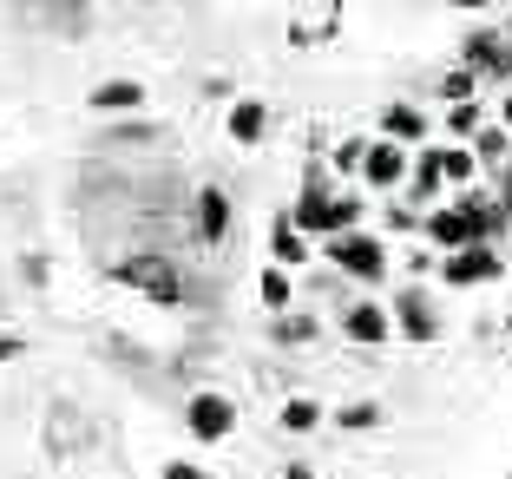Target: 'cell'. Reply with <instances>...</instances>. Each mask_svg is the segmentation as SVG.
Listing matches in <instances>:
<instances>
[{"instance_id":"6da1fadb","label":"cell","mask_w":512,"mask_h":479,"mask_svg":"<svg viewBox=\"0 0 512 479\" xmlns=\"http://www.w3.org/2000/svg\"><path fill=\"white\" fill-rule=\"evenodd\" d=\"M112 276H119L132 296H145L151 309H178V302H184V270L171 263L165 250H138V256H125Z\"/></svg>"},{"instance_id":"7a4b0ae2","label":"cell","mask_w":512,"mask_h":479,"mask_svg":"<svg viewBox=\"0 0 512 479\" xmlns=\"http://www.w3.org/2000/svg\"><path fill=\"white\" fill-rule=\"evenodd\" d=\"M322 256H329L342 276H355V283H381V276H388V243L368 237V230H342V237H322Z\"/></svg>"},{"instance_id":"3957f363","label":"cell","mask_w":512,"mask_h":479,"mask_svg":"<svg viewBox=\"0 0 512 479\" xmlns=\"http://www.w3.org/2000/svg\"><path fill=\"white\" fill-rule=\"evenodd\" d=\"M362 197L355 191H335L329 204H316V210H289V217H296V230L302 237H342V230H362Z\"/></svg>"},{"instance_id":"277c9868","label":"cell","mask_w":512,"mask_h":479,"mask_svg":"<svg viewBox=\"0 0 512 479\" xmlns=\"http://www.w3.org/2000/svg\"><path fill=\"white\" fill-rule=\"evenodd\" d=\"M460 66H473V73L493 79V86H506L512 79V40L499 27H473L467 46H460Z\"/></svg>"},{"instance_id":"5b68a950","label":"cell","mask_w":512,"mask_h":479,"mask_svg":"<svg viewBox=\"0 0 512 479\" xmlns=\"http://www.w3.org/2000/svg\"><path fill=\"white\" fill-rule=\"evenodd\" d=\"M499 270H506V256H499V243H467V250H447V256H440V276H447L453 289L493 283Z\"/></svg>"},{"instance_id":"8992f818","label":"cell","mask_w":512,"mask_h":479,"mask_svg":"<svg viewBox=\"0 0 512 479\" xmlns=\"http://www.w3.org/2000/svg\"><path fill=\"white\" fill-rule=\"evenodd\" d=\"M394 329H401L414 348L440 342V315H434V302H427L421 289H401V302H394Z\"/></svg>"},{"instance_id":"52a82bcc","label":"cell","mask_w":512,"mask_h":479,"mask_svg":"<svg viewBox=\"0 0 512 479\" xmlns=\"http://www.w3.org/2000/svg\"><path fill=\"white\" fill-rule=\"evenodd\" d=\"M184 420H191L197 440H224L230 427H237V401H230V394H191Z\"/></svg>"},{"instance_id":"ba28073f","label":"cell","mask_w":512,"mask_h":479,"mask_svg":"<svg viewBox=\"0 0 512 479\" xmlns=\"http://www.w3.org/2000/svg\"><path fill=\"white\" fill-rule=\"evenodd\" d=\"M191 224H197V243H224L230 237V197L217 191V184H204V191L191 197Z\"/></svg>"},{"instance_id":"9c48e42d","label":"cell","mask_w":512,"mask_h":479,"mask_svg":"<svg viewBox=\"0 0 512 479\" xmlns=\"http://www.w3.org/2000/svg\"><path fill=\"white\" fill-rule=\"evenodd\" d=\"M407 145H394V138H381V145H368V165H362V178L375 184V191H394V184L407 178Z\"/></svg>"},{"instance_id":"30bf717a","label":"cell","mask_w":512,"mask_h":479,"mask_svg":"<svg viewBox=\"0 0 512 479\" xmlns=\"http://www.w3.org/2000/svg\"><path fill=\"white\" fill-rule=\"evenodd\" d=\"M447 191V171H440V151H421V158H414V171H407V191H401V204H434V197Z\"/></svg>"},{"instance_id":"8fae6325","label":"cell","mask_w":512,"mask_h":479,"mask_svg":"<svg viewBox=\"0 0 512 479\" xmlns=\"http://www.w3.org/2000/svg\"><path fill=\"white\" fill-rule=\"evenodd\" d=\"M342 329H348V342H362V348H381L394 335V315L388 309H375V302H355V309L342 315Z\"/></svg>"},{"instance_id":"7c38bea8","label":"cell","mask_w":512,"mask_h":479,"mask_svg":"<svg viewBox=\"0 0 512 479\" xmlns=\"http://www.w3.org/2000/svg\"><path fill=\"white\" fill-rule=\"evenodd\" d=\"M86 105L92 112H138V105H145V86H138V79H106V86L86 92Z\"/></svg>"},{"instance_id":"4fadbf2b","label":"cell","mask_w":512,"mask_h":479,"mask_svg":"<svg viewBox=\"0 0 512 479\" xmlns=\"http://www.w3.org/2000/svg\"><path fill=\"white\" fill-rule=\"evenodd\" d=\"M381 138H394V145H414V138H427V119H421V105L394 99L388 112H381Z\"/></svg>"},{"instance_id":"5bb4252c","label":"cell","mask_w":512,"mask_h":479,"mask_svg":"<svg viewBox=\"0 0 512 479\" xmlns=\"http://www.w3.org/2000/svg\"><path fill=\"white\" fill-rule=\"evenodd\" d=\"M263 132H270V105L263 99H237L230 105V138H237V145H256Z\"/></svg>"},{"instance_id":"9a60e30c","label":"cell","mask_w":512,"mask_h":479,"mask_svg":"<svg viewBox=\"0 0 512 479\" xmlns=\"http://www.w3.org/2000/svg\"><path fill=\"white\" fill-rule=\"evenodd\" d=\"M270 256L283 263V270H289V263H309V243H302V230H296V217H289V210L270 224Z\"/></svg>"},{"instance_id":"2e32d148","label":"cell","mask_w":512,"mask_h":479,"mask_svg":"<svg viewBox=\"0 0 512 479\" xmlns=\"http://www.w3.org/2000/svg\"><path fill=\"white\" fill-rule=\"evenodd\" d=\"M473 158H480V171L512 165V138H506V125H480V132H473Z\"/></svg>"},{"instance_id":"e0dca14e","label":"cell","mask_w":512,"mask_h":479,"mask_svg":"<svg viewBox=\"0 0 512 479\" xmlns=\"http://www.w3.org/2000/svg\"><path fill=\"white\" fill-rule=\"evenodd\" d=\"M440 171H447V184L460 191V184L480 178V158H473V145H447V151H440Z\"/></svg>"},{"instance_id":"ac0fdd59","label":"cell","mask_w":512,"mask_h":479,"mask_svg":"<svg viewBox=\"0 0 512 479\" xmlns=\"http://www.w3.org/2000/svg\"><path fill=\"white\" fill-rule=\"evenodd\" d=\"M263 302H270L276 315H289V302H296V283H289L283 263H270V270H263Z\"/></svg>"},{"instance_id":"d6986e66","label":"cell","mask_w":512,"mask_h":479,"mask_svg":"<svg viewBox=\"0 0 512 479\" xmlns=\"http://www.w3.org/2000/svg\"><path fill=\"white\" fill-rule=\"evenodd\" d=\"M46 7H53V20H60L66 40H79V33H86V14H92L86 0H46Z\"/></svg>"},{"instance_id":"ffe728a7","label":"cell","mask_w":512,"mask_h":479,"mask_svg":"<svg viewBox=\"0 0 512 479\" xmlns=\"http://www.w3.org/2000/svg\"><path fill=\"white\" fill-rule=\"evenodd\" d=\"M473 86H480V73H473V66H453V73L440 79V99L460 105V99H473Z\"/></svg>"},{"instance_id":"44dd1931","label":"cell","mask_w":512,"mask_h":479,"mask_svg":"<svg viewBox=\"0 0 512 479\" xmlns=\"http://www.w3.org/2000/svg\"><path fill=\"white\" fill-rule=\"evenodd\" d=\"M329 165L342 171V178H355V171L368 165V145H362V138H342V145H335V158H329Z\"/></svg>"},{"instance_id":"7402d4cb","label":"cell","mask_w":512,"mask_h":479,"mask_svg":"<svg viewBox=\"0 0 512 479\" xmlns=\"http://www.w3.org/2000/svg\"><path fill=\"white\" fill-rule=\"evenodd\" d=\"M276 342H316V315H283V322H276Z\"/></svg>"},{"instance_id":"603a6c76","label":"cell","mask_w":512,"mask_h":479,"mask_svg":"<svg viewBox=\"0 0 512 479\" xmlns=\"http://www.w3.org/2000/svg\"><path fill=\"white\" fill-rule=\"evenodd\" d=\"M447 132H453V138H473V132H480V105L460 99V105L447 112Z\"/></svg>"},{"instance_id":"cb8c5ba5","label":"cell","mask_w":512,"mask_h":479,"mask_svg":"<svg viewBox=\"0 0 512 479\" xmlns=\"http://www.w3.org/2000/svg\"><path fill=\"white\" fill-rule=\"evenodd\" d=\"M316 420H322V407H316V401H289V407H283V427H289V434H309Z\"/></svg>"},{"instance_id":"d4e9b609","label":"cell","mask_w":512,"mask_h":479,"mask_svg":"<svg viewBox=\"0 0 512 479\" xmlns=\"http://www.w3.org/2000/svg\"><path fill=\"white\" fill-rule=\"evenodd\" d=\"M335 420H342L348 434H362V427H375V420H381V407H375V401H355V407H342Z\"/></svg>"},{"instance_id":"484cf974","label":"cell","mask_w":512,"mask_h":479,"mask_svg":"<svg viewBox=\"0 0 512 479\" xmlns=\"http://www.w3.org/2000/svg\"><path fill=\"white\" fill-rule=\"evenodd\" d=\"M106 138H119V145H145V138H158V125H145V119H132V125H112Z\"/></svg>"},{"instance_id":"4316f807","label":"cell","mask_w":512,"mask_h":479,"mask_svg":"<svg viewBox=\"0 0 512 479\" xmlns=\"http://www.w3.org/2000/svg\"><path fill=\"white\" fill-rule=\"evenodd\" d=\"M493 197H499V210L512 217V165H499V171H493Z\"/></svg>"},{"instance_id":"83f0119b","label":"cell","mask_w":512,"mask_h":479,"mask_svg":"<svg viewBox=\"0 0 512 479\" xmlns=\"http://www.w3.org/2000/svg\"><path fill=\"white\" fill-rule=\"evenodd\" d=\"M388 224H394V230H414L421 217H414V204H388Z\"/></svg>"},{"instance_id":"f1b7e54d","label":"cell","mask_w":512,"mask_h":479,"mask_svg":"<svg viewBox=\"0 0 512 479\" xmlns=\"http://www.w3.org/2000/svg\"><path fill=\"white\" fill-rule=\"evenodd\" d=\"M165 479H204V473H197L191 460H171V466H165Z\"/></svg>"},{"instance_id":"f546056e","label":"cell","mask_w":512,"mask_h":479,"mask_svg":"<svg viewBox=\"0 0 512 479\" xmlns=\"http://www.w3.org/2000/svg\"><path fill=\"white\" fill-rule=\"evenodd\" d=\"M447 7H467V14H486V7H493V0H447Z\"/></svg>"},{"instance_id":"4dcf8cb0","label":"cell","mask_w":512,"mask_h":479,"mask_svg":"<svg viewBox=\"0 0 512 479\" xmlns=\"http://www.w3.org/2000/svg\"><path fill=\"white\" fill-rule=\"evenodd\" d=\"M20 355V342H14V335H0V361H14Z\"/></svg>"},{"instance_id":"1f68e13d","label":"cell","mask_w":512,"mask_h":479,"mask_svg":"<svg viewBox=\"0 0 512 479\" xmlns=\"http://www.w3.org/2000/svg\"><path fill=\"white\" fill-rule=\"evenodd\" d=\"M283 479H316V473H309V466H289V473Z\"/></svg>"},{"instance_id":"d6a6232c","label":"cell","mask_w":512,"mask_h":479,"mask_svg":"<svg viewBox=\"0 0 512 479\" xmlns=\"http://www.w3.org/2000/svg\"><path fill=\"white\" fill-rule=\"evenodd\" d=\"M506 125H512V92H506Z\"/></svg>"},{"instance_id":"836d02e7","label":"cell","mask_w":512,"mask_h":479,"mask_svg":"<svg viewBox=\"0 0 512 479\" xmlns=\"http://www.w3.org/2000/svg\"><path fill=\"white\" fill-rule=\"evenodd\" d=\"M506 322H512V309H506Z\"/></svg>"}]
</instances>
